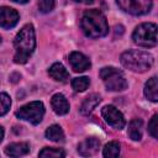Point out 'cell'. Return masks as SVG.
Masks as SVG:
<instances>
[{"label": "cell", "instance_id": "cb8c5ba5", "mask_svg": "<svg viewBox=\"0 0 158 158\" xmlns=\"http://www.w3.org/2000/svg\"><path fill=\"white\" fill-rule=\"evenodd\" d=\"M158 115H153V117L151 118L149 123H148V132L151 133V136L153 138L158 137Z\"/></svg>", "mask_w": 158, "mask_h": 158}, {"label": "cell", "instance_id": "2e32d148", "mask_svg": "<svg viewBox=\"0 0 158 158\" xmlns=\"http://www.w3.org/2000/svg\"><path fill=\"white\" fill-rule=\"evenodd\" d=\"M144 95H146L147 99H149L153 102L158 101V84H157V78L156 77H152L146 83V85H144Z\"/></svg>", "mask_w": 158, "mask_h": 158}, {"label": "cell", "instance_id": "9a60e30c", "mask_svg": "<svg viewBox=\"0 0 158 158\" xmlns=\"http://www.w3.org/2000/svg\"><path fill=\"white\" fill-rule=\"evenodd\" d=\"M143 133V122L141 118H133L128 125V136L132 141H139Z\"/></svg>", "mask_w": 158, "mask_h": 158}, {"label": "cell", "instance_id": "e0dca14e", "mask_svg": "<svg viewBox=\"0 0 158 158\" xmlns=\"http://www.w3.org/2000/svg\"><path fill=\"white\" fill-rule=\"evenodd\" d=\"M100 101H101L100 95H98V94H91V95H89V96L83 101V104H81V107H80L81 114L89 115V114L99 105Z\"/></svg>", "mask_w": 158, "mask_h": 158}, {"label": "cell", "instance_id": "8fae6325", "mask_svg": "<svg viewBox=\"0 0 158 158\" xmlns=\"http://www.w3.org/2000/svg\"><path fill=\"white\" fill-rule=\"evenodd\" d=\"M99 147H100V141L95 137H89L84 139L81 143H79L78 152L83 157H89V156L95 154L99 151Z\"/></svg>", "mask_w": 158, "mask_h": 158}, {"label": "cell", "instance_id": "6da1fadb", "mask_svg": "<svg viewBox=\"0 0 158 158\" xmlns=\"http://www.w3.org/2000/svg\"><path fill=\"white\" fill-rule=\"evenodd\" d=\"M36 47V36H35V28L33 25L27 23L25 25L16 35L14 40V48H15V56L14 60L17 64H25L31 54L33 53Z\"/></svg>", "mask_w": 158, "mask_h": 158}, {"label": "cell", "instance_id": "83f0119b", "mask_svg": "<svg viewBox=\"0 0 158 158\" xmlns=\"http://www.w3.org/2000/svg\"><path fill=\"white\" fill-rule=\"evenodd\" d=\"M0 43H1V36H0Z\"/></svg>", "mask_w": 158, "mask_h": 158}, {"label": "cell", "instance_id": "603a6c76", "mask_svg": "<svg viewBox=\"0 0 158 158\" xmlns=\"http://www.w3.org/2000/svg\"><path fill=\"white\" fill-rule=\"evenodd\" d=\"M54 4H56V0H38L40 11L43 12V14L51 12L54 7Z\"/></svg>", "mask_w": 158, "mask_h": 158}, {"label": "cell", "instance_id": "7402d4cb", "mask_svg": "<svg viewBox=\"0 0 158 158\" xmlns=\"http://www.w3.org/2000/svg\"><path fill=\"white\" fill-rule=\"evenodd\" d=\"M11 106V99L6 93H0V116H4Z\"/></svg>", "mask_w": 158, "mask_h": 158}, {"label": "cell", "instance_id": "3957f363", "mask_svg": "<svg viewBox=\"0 0 158 158\" xmlns=\"http://www.w3.org/2000/svg\"><path fill=\"white\" fill-rule=\"evenodd\" d=\"M121 64L132 72L143 73L152 67L153 57L148 52L131 49L121 54Z\"/></svg>", "mask_w": 158, "mask_h": 158}, {"label": "cell", "instance_id": "44dd1931", "mask_svg": "<svg viewBox=\"0 0 158 158\" xmlns=\"http://www.w3.org/2000/svg\"><path fill=\"white\" fill-rule=\"evenodd\" d=\"M90 84V79L88 77H79V78H74L72 80V86L75 91H84L88 89Z\"/></svg>", "mask_w": 158, "mask_h": 158}, {"label": "cell", "instance_id": "277c9868", "mask_svg": "<svg viewBox=\"0 0 158 158\" xmlns=\"http://www.w3.org/2000/svg\"><path fill=\"white\" fill-rule=\"evenodd\" d=\"M132 40L136 44L141 47H154L157 44V25L152 22L141 23L133 31Z\"/></svg>", "mask_w": 158, "mask_h": 158}, {"label": "cell", "instance_id": "d4e9b609", "mask_svg": "<svg viewBox=\"0 0 158 158\" xmlns=\"http://www.w3.org/2000/svg\"><path fill=\"white\" fill-rule=\"evenodd\" d=\"M75 2H80V4H93L94 0H73Z\"/></svg>", "mask_w": 158, "mask_h": 158}, {"label": "cell", "instance_id": "5bb4252c", "mask_svg": "<svg viewBox=\"0 0 158 158\" xmlns=\"http://www.w3.org/2000/svg\"><path fill=\"white\" fill-rule=\"evenodd\" d=\"M48 74H49L51 78H53L57 81H67L68 78H69V73L67 72L64 65L60 64V63L52 64V67L48 69Z\"/></svg>", "mask_w": 158, "mask_h": 158}, {"label": "cell", "instance_id": "5b68a950", "mask_svg": "<svg viewBox=\"0 0 158 158\" xmlns=\"http://www.w3.org/2000/svg\"><path fill=\"white\" fill-rule=\"evenodd\" d=\"M100 77L107 90L122 91L127 89V81L123 73L114 67H104L100 70Z\"/></svg>", "mask_w": 158, "mask_h": 158}, {"label": "cell", "instance_id": "ac0fdd59", "mask_svg": "<svg viewBox=\"0 0 158 158\" xmlns=\"http://www.w3.org/2000/svg\"><path fill=\"white\" fill-rule=\"evenodd\" d=\"M46 137L53 142H62L64 139V132L60 126L58 125H52L47 128L46 131Z\"/></svg>", "mask_w": 158, "mask_h": 158}, {"label": "cell", "instance_id": "4316f807", "mask_svg": "<svg viewBox=\"0 0 158 158\" xmlns=\"http://www.w3.org/2000/svg\"><path fill=\"white\" fill-rule=\"evenodd\" d=\"M11 1H14V2H17V4H26L28 0H11Z\"/></svg>", "mask_w": 158, "mask_h": 158}, {"label": "cell", "instance_id": "52a82bcc", "mask_svg": "<svg viewBox=\"0 0 158 158\" xmlns=\"http://www.w3.org/2000/svg\"><path fill=\"white\" fill-rule=\"evenodd\" d=\"M117 5L125 12L131 15H144L152 9V0H116Z\"/></svg>", "mask_w": 158, "mask_h": 158}, {"label": "cell", "instance_id": "7c38bea8", "mask_svg": "<svg viewBox=\"0 0 158 158\" xmlns=\"http://www.w3.org/2000/svg\"><path fill=\"white\" fill-rule=\"evenodd\" d=\"M52 109L58 115H65L69 112V102L63 94H54L51 100Z\"/></svg>", "mask_w": 158, "mask_h": 158}, {"label": "cell", "instance_id": "4fadbf2b", "mask_svg": "<svg viewBox=\"0 0 158 158\" xmlns=\"http://www.w3.org/2000/svg\"><path fill=\"white\" fill-rule=\"evenodd\" d=\"M30 152V146L26 142H16L11 143L5 148V153L10 157H21Z\"/></svg>", "mask_w": 158, "mask_h": 158}, {"label": "cell", "instance_id": "ffe728a7", "mask_svg": "<svg viewBox=\"0 0 158 158\" xmlns=\"http://www.w3.org/2000/svg\"><path fill=\"white\" fill-rule=\"evenodd\" d=\"M118 154H120V143L116 141L109 142L102 151L104 157H118Z\"/></svg>", "mask_w": 158, "mask_h": 158}, {"label": "cell", "instance_id": "d6986e66", "mask_svg": "<svg viewBox=\"0 0 158 158\" xmlns=\"http://www.w3.org/2000/svg\"><path fill=\"white\" fill-rule=\"evenodd\" d=\"M40 157L42 158H58V157H65V152L60 148H53V147H44L40 153Z\"/></svg>", "mask_w": 158, "mask_h": 158}, {"label": "cell", "instance_id": "ba28073f", "mask_svg": "<svg viewBox=\"0 0 158 158\" xmlns=\"http://www.w3.org/2000/svg\"><path fill=\"white\" fill-rule=\"evenodd\" d=\"M101 115L104 117V120L110 125L112 126L114 128H117V130H121L125 127L126 125V121H125V117L123 115L112 105H106L101 109Z\"/></svg>", "mask_w": 158, "mask_h": 158}, {"label": "cell", "instance_id": "8992f818", "mask_svg": "<svg viewBox=\"0 0 158 158\" xmlns=\"http://www.w3.org/2000/svg\"><path fill=\"white\" fill-rule=\"evenodd\" d=\"M44 115V106L41 101H32L16 111V116L21 120L28 121L32 125H38Z\"/></svg>", "mask_w": 158, "mask_h": 158}, {"label": "cell", "instance_id": "30bf717a", "mask_svg": "<svg viewBox=\"0 0 158 158\" xmlns=\"http://www.w3.org/2000/svg\"><path fill=\"white\" fill-rule=\"evenodd\" d=\"M69 63L72 65V69L74 72H85L86 69L90 68L91 63L88 57H85L80 52H72L69 54Z\"/></svg>", "mask_w": 158, "mask_h": 158}, {"label": "cell", "instance_id": "484cf974", "mask_svg": "<svg viewBox=\"0 0 158 158\" xmlns=\"http://www.w3.org/2000/svg\"><path fill=\"white\" fill-rule=\"evenodd\" d=\"M2 138H4V128L0 126V142L2 141Z\"/></svg>", "mask_w": 158, "mask_h": 158}, {"label": "cell", "instance_id": "7a4b0ae2", "mask_svg": "<svg viewBox=\"0 0 158 158\" xmlns=\"http://www.w3.org/2000/svg\"><path fill=\"white\" fill-rule=\"evenodd\" d=\"M80 26L85 36L90 38L104 37L109 32L106 17L100 10H96V9H91L84 12Z\"/></svg>", "mask_w": 158, "mask_h": 158}, {"label": "cell", "instance_id": "9c48e42d", "mask_svg": "<svg viewBox=\"0 0 158 158\" xmlns=\"http://www.w3.org/2000/svg\"><path fill=\"white\" fill-rule=\"evenodd\" d=\"M19 20H20V15L15 9L7 6L0 7V27L12 28L14 26H16Z\"/></svg>", "mask_w": 158, "mask_h": 158}]
</instances>
